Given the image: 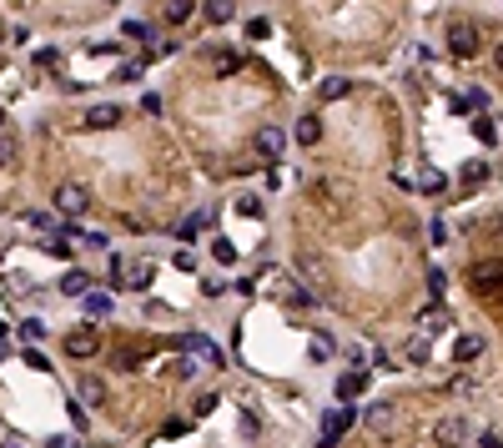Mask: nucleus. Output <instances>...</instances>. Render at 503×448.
Instances as JSON below:
<instances>
[{"label": "nucleus", "instance_id": "f257e3e1", "mask_svg": "<svg viewBox=\"0 0 503 448\" xmlns=\"http://www.w3.org/2000/svg\"><path fill=\"white\" fill-rule=\"evenodd\" d=\"M352 423H358V413H352L347 403H343V408H327V413H322V429H318V438H312V443H318V448H338Z\"/></svg>", "mask_w": 503, "mask_h": 448}, {"label": "nucleus", "instance_id": "f03ea898", "mask_svg": "<svg viewBox=\"0 0 503 448\" xmlns=\"http://www.w3.org/2000/svg\"><path fill=\"white\" fill-rule=\"evenodd\" d=\"M478 46H484V40H478V26H468V20H453V26H448V51L458 61H473Z\"/></svg>", "mask_w": 503, "mask_h": 448}, {"label": "nucleus", "instance_id": "7ed1b4c3", "mask_svg": "<svg viewBox=\"0 0 503 448\" xmlns=\"http://www.w3.org/2000/svg\"><path fill=\"white\" fill-rule=\"evenodd\" d=\"M86 207H91V191H86V186L66 182V186L56 191V211H60V217H81V211H86Z\"/></svg>", "mask_w": 503, "mask_h": 448}, {"label": "nucleus", "instance_id": "20e7f679", "mask_svg": "<svg viewBox=\"0 0 503 448\" xmlns=\"http://www.w3.org/2000/svg\"><path fill=\"white\" fill-rule=\"evenodd\" d=\"M66 353L71 358H96L101 353V333L96 328H71L66 333Z\"/></svg>", "mask_w": 503, "mask_h": 448}, {"label": "nucleus", "instance_id": "39448f33", "mask_svg": "<svg viewBox=\"0 0 503 448\" xmlns=\"http://www.w3.org/2000/svg\"><path fill=\"white\" fill-rule=\"evenodd\" d=\"M363 423H368L372 433H393V423H397V408H393L388 398H377V403H368V408H363Z\"/></svg>", "mask_w": 503, "mask_h": 448}, {"label": "nucleus", "instance_id": "423d86ee", "mask_svg": "<svg viewBox=\"0 0 503 448\" xmlns=\"http://www.w3.org/2000/svg\"><path fill=\"white\" fill-rule=\"evenodd\" d=\"M76 398L86 403V408H101V403H106V378L81 373V378H76Z\"/></svg>", "mask_w": 503, "mask_h": 448}, {"label": "nucleus", "instance_id": "0eeeda50", "mask_svg": "<svg viewBox=\"0 0 503 448\" xmlns=\"http://www.w3.org/2000/svg\"><path fill=\"white\" fill-rule=\"evenodd\" d=\"M282 146H287L282 126H262V131H257V157L262 161H282Z\"/></svg>", "mask_w": 503, "mask_h": 448}, {"label": "nucleus", "instance_id": "6e6552de", "mask_svg": "<svg viewBox=\"0 0 503 448\" xmlns=\"http://www.w3.org/2000/svg\"><path fill=\"white\" fill-rule=\"evenodd\" d=\"M121 106H91L86 111V131H111V126H121Z\"/></svg>", "mask_w": 503, "mask_h": 448}, {"label": "nucleus", "instance_id": "1a4fd4ad", "mask_svg": "<svg viewBox=\"0 0 503 448\" xmlns=\"http://www.w3.org/2000/svg\"><path fill=\"white\" fill-rule=\"evenodd\" d=\"M347 91H352V81H347V76H327L322 86H318V101H322V106H327V101H343Z\"/></svg>", "mask_w": 503, "mask_h": 448}, {"label": "nucleus", "instance_id": "9d476101", "mask_svg": "<svg viewBox=\"0 0 503 448\" xmlns=\"http://www.w3.org/2000/svg\"><path fill=\"white\" fill-rule=\"evenodd\" d=\"M292 136H297L302 146H318V141H322V121H318V116H302L297 126H292Z\"/></svg>", "mask_w": 503, "mask_h": 448}, {"label": "nucleus", "instance_id": "9b49d317", "mask_svg": "<svg viewBox=\"0 0 503 448\" xmlns=\"http://www.w3.org/2000/svg\"><path fill=\"white\" fill-rule=\"evenodd\" d=\"M212 71H217L222 81L237 76V71H242V56H237V51H212Z\"/></svg>", "mask_w": 503, "mask_h": 448}, {"label": "nucleus", "instance_id": "f8f14e48", "mask_svg": "<svg viewBox=\"0 0 503 448\" xmlns=\"http://www.w3.org/2000/svg\"><path fill=\"white\" fill-rule=\"evenodd\" d=\"M478 353H484V337H478V333H468V337H458V343H453V358H458V362H473Z\"/></svg>", "mask_w": 503, "mask_h": 448}, {"label": "nucleus", "instance_id": "ddd939ff", "mask_svg": "<svg viewBox=\"0 0 503 448\" xmlns=\"http://www.w3.org/2000/svg\"><path fill=\"white\" fill-rule=\"evenodd\" d=\"M368 388V373H347V378H338V398H347V408H352V398H358Z\"/></svg>", "mask_w": 503, "mask_h": 448}, {"label": "nucleus", "instance_id": "4468645a", "mask_svg": "<svg viewBox=\"0 0 503 448\" xmlns=\"http://www.w3.org/2000/svg\"><path fill=\"white\" fill-rule=\"evenodd\" d=\"M15 161H20V136L6 126V131H0V166H15Z\"/></svg>", "mask_w": 503, "mask_h": 448}, {"label": "nucleus", "instance_id": "2eb2a0df", "mask_svg": "<svg viewBox=\"0 0 503 448\" xmlns=\"http://www.w3.org/2000/svg\"><path fill=\"white\" fill-rule=\"evenodd\" d=\"M438 443H443V448H458V443H463V423H458V418H443V423H438Z\"/></svg>", "mask_w": 503, "mask_h": 448}, {"label": "nucleus", "instance_id": "dca6fc26", "mask_svg": "<svg viewBox=\"0 0 503 448\" xmlns=\"http://www.w3.org/2000/svg\"><path fill=\"white\" fill-rule=\"evenodd\" d=\"M473 292H478V297L498 292V267H478V272H473Z\"/></svg>", "mask_w": 503, "mask_h": 448}, {"label": "nucleus", "instance_id": "f3484780", "mask_svg": "<svg viewBox=\"0 0 503 448\" xmlns=\"http://www.w3.org/2000/svg\"><path fill=\"white\" fill-rule=\"evenodd\" d=\"M86 272H66V277H60V292H66V297H86Z\"/></svg>", "mask_w": 503, "mask_h": 448}, {"label": "nucleus", "instance_id": "a211bd4d", "mask_svg": "<svg viewBox=\"0 0 503 448\" xmlns=\"http://www.w3.org/2000/svg\"><path fill=\"white\" fill-rule=\"evenodd\" d=\"M201 227H206V211H192V217L176 227V237H181V242H197V232H201Z\"/></svg>", "mask_w": 503, "mask_h": 448}, {"label": "nucleus", "instance_id": "6ab92c4d", "mask_svg": "<svg viewBox=\"0 0 503 448\" xmlns=\"http://www.w3.org/2000/svg\"><path fill=\"white\" fill-rule=\"evenodd\" d=\"M473 131H478V141H484V146H498V126H493V116H478Z\"/></svg>", "mask_w": 503, "mask_h": 448}, {"label": "nucleus", "instance_id": "aec40b11", "mask_svg": "<svg viewBox=\"0 0 503 448\" xmlns=\"http://www.w3.org/2000/svg\"><path fill=\"white\" fill-rule=\"evenodd\" d=\"M81 303H86V312H91V317H106V312H111V297H101V292H86Z\"/></svg>", "mask_w": 503, "mask_h": 448}, {"label": "nucleus", "instance_id": "412c9836", "mask_svg": "<svg viewBox=\"0 0 503 448\" xmlns=\"http://www.w3.org/2000/svg\"><path fill=\"white\" fill-rule=\"evenodd\" d=\"M151 277H156V267H151V262L131 267V287H136V292H146V287H151Z\"/></svg>", "mask_w": 503, "mask_h": 448}, {"label": "nucleus", "instance_id": "4be33fe9", "mask_svg": "<svg viewBox=\"0 0 503 448\" xmlns=\"http://www.w3.org/2000/svg\"><path fill=\"white\" fill-rule=\"evenodd\" d=\"M121 35H126V40H151V26H146V20H126Z\"/></svg>", "mask_w": 503, "mask_h": 448}, {"label": "nucleus", "instance_id": "5701e85b", "mask_svg": "<svg viewBox=\"0 0 503 448\" xmlns=\"http://www.w3.org/2000/svg\"><path fill=\"white\" fill-rule=\"evenodd\" d=\"M35 66H40V71H60V51H56V46L35 51Z\"/></svg>", "mask_w": 503, "mask_h": 448}, {"label": "nucleus", "instance_id": "b1692460", "mask_svg": "<svg viewBox=\"0 0 503 448\" xmlns=\"http://www.w3.org/2000/svg\"><path fill=\"white\" fill-rule=\"evenodd\" d=\"M212 257H217L222 267H232V262H237V247H232V242H212Z\"/></svg>", "mask_w": 503, "mask_h": 448}, {"label": "nucleus", "instance_id": "393cba45", "mask_svg": "<svg viewBox=\"0 0 503 448\" xmlns=\"http://www.w3.org/2000/svg\"><path fill=\"white\" fill-rule=\"evenodd\" d=\"M20 358H26V362H31V368H40V373H51V358H46V353H40V348H26V353H20Z\"/></svg>", "mask_w": 503, "mask_h": 448}, {"label": "nucleus", "instance_id": "a878e982", "mask_svg": "<svg viewBox=\"0 0 503 448\" xmlns=\"http://www.w3.org/2000/svg\"><path fill=\"white\" fill-rule=\"evenodd\" d=\"M488 177V161H468L463 166V182H484Z\"/></svg>", "mask_w": 503, "mask_h": 448}, {"label": "nucleus", "instance_id": "bb28decb", "mask_svg": "<svg viewBox=\"0 0 503 448\" xmlns=\"http://www.w3.org/2000/svg\"><path fill=\"white\" fill-rule=\"evenodd\" d=\"M332 348H338L332 337H312V358H318V362H322V358H332Z\"/></svg>", "mask_w": 503, "mask_h": 448}, {"label": "nucleus", "instance_id": "cd10ccee", "mask_svg": "<svg viewBox=\"0 0 503 448\" xmlns=\"http://www.w3.org/2000/svg\"><path fill=\"white\" fill-rule=\"evenodd\" d=\"M237 211L242 217H262V202L257 197H237Z\"/></svg>", "mask_w": 503, "mask_h": 448}, {"label": "nucleus", "instance_id": "c85d7f7f", "mask_svg": "<svg viewBox=\"0 0 503 448\" xmlns=\"http://www.w3.org/2000/svg\"><path fill=\"white\" fill-rule=\"evenodd\" d=\"M428 242H448V227H443V217H433V222H428Z\"/></svg>", "mask_w": 503, "mask_h": 448}, {"label": "nucleus", "instance_id": "c756f323", "mask_svg": "<svg viewBox=\"0 0 503 448\" xmlns=\"http://www.w3.org/2000/svg\"><path fill=\"white\" fill-rule=\"evenodd\" d=\"M206 20H212V26H222V20H232V6H206Z\"/></svg>", "mask_w": 503, "mask_h": 448}, {"label": "nucleus", "instance_id": "7c9ffc66", "mask_svg": "<svg viewBox=\"0 0 503 448\" xmlns=\"http://www.w3.org/2000/svg\"><path fill=\"white\" fill-rule=\"evenodd\" d=\"M40 333H46V328H40V323H35V317H26V323H20V337H26V343H35V337H40Z\"/></svg>", "mask_w": 503, "mask_h": 448}, {"label": "nucleus", "instance_id": "2f4dec72", "mask_svg": "<svg viewBox=\"0 0 503 448\" xmlns=\"http://www.w3.org/2000/svg\"><path fill=\"white\" fill-rule=\"evenodd\" d=\"M212 408H217V393H201V398H197V418H206Z\"/></svg>", "mask_w": 503, "mask_h": 448}, {"label": "nucleus", "instance_id": "473e14b6", "mask_svg": "<svg viewBox=\"0 0 503 448\" xmlns=\"http://www.w3.org/2000/svg\"><path fill=\"white\" fill-rule=\"evenodd\" d=\"M247 35H252V40H267V35H272V26H267V20H252Z\"/></svg>", "mask_w": 503, "mask_h": 448}, {"label": "nucleus", "instance_id": "72a5a7b5", "mask_svg": "<svg viewBox=\"0 0 503 448\" xmlns=\"http://www.w3.org/2000/svg\"><path fill=\"white\" fill-rule=\"evenodd\" d=\"M166 20H176V26H181V20H192V6H166Z\"/></svg>", "mask_w": 503, "mask_h": 448}, {"label": "nucleus", "instance_id": "f704fd0d", "mask_svg": "<svg viewBox=\"0 0 503 448\" xmlns=\"http://www.w3.org/2000/svg\"><path fill=\"white\" fill-rule=\"evenodd\" d=\"M116 81H141V66H136V61H126V66L116 71Z\"/></svg>", "mask_w": 503, "mask_h": 448}, {"label": "nucleus", "instance_id": "c9c22d12", "mask_svg": "<svg viewBox=\"0 0 503 448\" xmlns=\"http://www.w3.org/2000/svg\"><path fill=\"white\" fill-rule=\"evenodd\" d=\"M408 362H428V343H423V337H418V343L408 348Z\"/></svg>", "mask_w": 503, "mask_h": 448}, {"label": "nucleus", "instance_id": "e433bc0d", "mask_svg": "<svg viewBox=\"0 0 503 448\" xmlns=\"http://www.w3.org/2000/svg\"><path fill=\"white\" fill-rule=\"evenodd\" d=\"M448 328V312H428V333H443Z\"/></svg>", "mask_w": 503, "mask_h": 448}, {"label": "nucleus", "instance_id": "4c0bfd02", "mask_svg": "<svg viewBox=\"0 0 503 448\" xmlns=\"http://www.w3.org/2000/svg\"><path fill=\"white\" fill-rule=\"evenodd\" d=\"M484 448H498V429H488V433H484Z\"/></svg>", "mask_w": 503, "mask_h": 448}, {"label": "nucleus", "instance_id": "58836bf2", "mask_svg": "<svg viewBox=\"0 0 503 448\" xmlns=\"http://www.w3.org/2000/svg\"><path fill=\"white\" fill-rule=\"evenodd\" d=\"M51 448H76V443L71 438H51Z\"/></svg>", "mask_w": 503, "mask_h": 448}, {"label": "nucleus", "instance_id": "ea45409f", "mask_svg": "<svg viewBox=\"0 0 503 448\" xmlns=\"http://www.w3.org/2000/svg\"><path fill=\"white\" fill-rule=\"evenodd\" d=\"M0 131H6V111H0Z\"/></svg>", "mask_w": 503, "mask_h": 448}, {"label": "nucleus", "instance_id": "a19ab883", "mask_svg": "<svg viewBox=\"0 0 503 448\" xmlns=\"http://www.w3.org/2000/svg\"><path fill=\"white\" fill-rule=\"evenodd\" d=\"M0 46H6V31H0Z\"/></svg>", "mask_w": 503, "mask_h": 448}]
</instances>
